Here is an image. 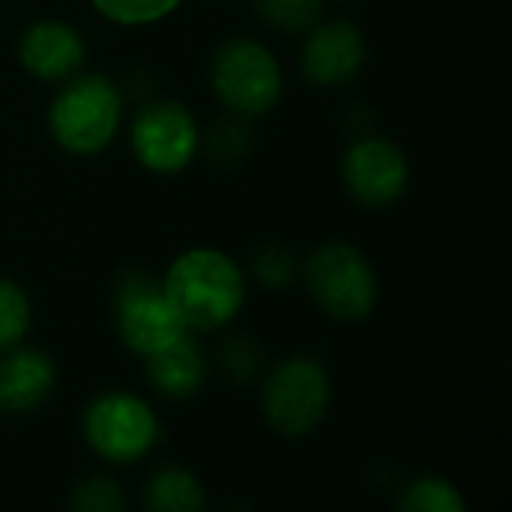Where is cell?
<instances>
[{
	"label": "cell",
	"instance_id": "cell-2",
	"mask_svg": "<svg viewBox=\"0 0 512 512\" xmlns=\"http://www.w3.org/2000/svg\"><path fill=\"white\" fill-rule=\"evenodd\" d=\"M123 114L120 93L99 75L69 81L51 102V135L60 147L78 156L99 153L117 132Z\"/></svg>",
	"mask_w": 512,
	"mask_h": 512
},
{
	"label": "cell",
	"instance_id": "cell-5",
	"mask_svg": "<svg viewBox=\"0 0 512 512\" xmlns=\"http://www.w3.org/2000/svg\"><path fill=\"white\" fill-rule=\"evenodd\" d=\"M330 381L315 360H288L282 363L264 387V417L267 423L288 438L309 435L327 414Z\"/></svg>",
	"mask_w": 512,
	"mask_h": 512
},
{
	"label": "cell",
	"instance_id": "cell-4",
	"mask_svg": "<svg viewBox=\"0 0 512 512\" xmlns=\"http://www.w3.org/2000/svg\"><path fill=\"white\" fill-rule=\"evenodd\" d=\"M213 90L237 114H264L279 99L282 72L261 42L234 39L213 57Z\"/></svg>",
	"mask_w": 512,
	"mask_h": 512
},
{
	"label": "cell",
	"instance_id": "cell-10",
	"mask_svg": "<svg viewBox=\"0 0 512 512\" xmlns=\"http://www.w3.org/2000/svg\"><path fill=\"white\" fill-rule=\"evenodd\" d=\"M366 63V39L348 21H333L306 39L303 48V72L312 84H345L351 81Z\"/></svg>",
	"mask_w": 512,
	"mask_h": 512
},
{
	"label": "cell",
	"instance_id": "cell-12",
	"mask_svg": "<svg viewBox=\"0 0 512 512\" xmlns=\"http://www.w3.org/2000/svg\"><path fill=\"white\" fill-rule=\"evenodd\" d=\"M54 387V366L39 351H12L0 360V411L24 414Z\"/></svg>",
	"mask_w": 512,
	"mask_h": 512
},
{
	"label": "cell",
	"instance_id": "cell-17",
	"mask_svg": "<svg viewBox=\"0 0 512 512\" xmlns=\"http://www.w3.org/2000/svg\"><path fill=\"white\" fill-rule=\"evenodd\" d=\"M27 324H30V303L24 291L15 282L0 279V351L18 345L21 336L27 333Z\"/></svg>",
	"mask_w": 512,
	"mask_h": 512
},
{
	"label": "cell",
	"instance_id": "cell-13",
	"mask_svg": "<svg viewBox=\"0 0 512 512\" xmlns=\"http://www.w3.org/2000/svg\"><path fill=\"white\" fill-rule=\"evenodd\" d=\"M147 363H150L147 366L150 384L168 399H186L204 381V357L189 333L150 354Z\"/></svg>",
	"mask_w": 512,
	"mask_h": 512
},
{
	"label": "cell",
	"instance_id": "cell-3",
	"mask_svg": "<svg viewBox=\"0 0 512 512\" xmlns=\"http://www.w3.org/2000/svg\"><path fill=\"white\" fill-rule=\"evenodd\" d=\"M306 282L318 306L339 321L366 318L378 300V282L369 261L348 243H327L312 252Z\"/></svg>",
	"mask_w": 512,
	"mask_h": 512
},
{
	"label": "cell",
	"instance_id": "cell-20",
	"mask_svg": "<svg viewBox=\"0 0 512 512\" xmlns=\"http://www.w3.org/2000/svg\"><path fill=\"white\" fill-rule=\"evenodd\" d=\"M255 270H258V279L267 282V285H288L291 276H294V261H291V255L285 249L270 246V249H264L258 255Z\"/></svg>",
	"mask_w": 512,
	"mask_h": 512
},
{
	"label": "cell",
	"instance_id": "cell-6",
	"mask_svg": "<svg viewBox=\"0 0 512 512\" xmlns=\"http://www.w3.org/2000/svg\"><path fill=\"white\" fill-rule=\"evenodd\" d=\"M153 411L126 393H108L96 399L84 417V435L90 447L108 462H135L156 441Z\"/></svg>",
	"mask_w": 512,
	"mask_h": 512
},
{
	"label": "cell",
	"instance_id": "cell-18",
	"mask_svg": "<svg viewBox=\"0 0 512 512\" xmlns=\"http://www.w3.org/2000/svg\"><path fill=\"white\" fill-rule=\"evenodd\" d=\"M177 3L180 0H93V6L117 24L156 21V18L168 15L171 9H177Z\"/></svg>",
	"mask_w": 512,
	"mask_h": 512
},
{
	"label": "cell",
	"instance_id": "cell-14",
	"mask_svg": "<svg viewBox=\"0 0 512 512\" xmlns=\"http://www.w3.org/2000/svg\"><path fill=\"white\" fill-rule=\"evenodd\" d=\"M144 501L156 512H195L204 507V489L192 474L165 468L150 480Z\"/></svg>",
	"mask_w": 512,
	"mask_h": 512
},
{
	"label": "cell",
	"instance_id": "cell-9",
	"mask_svg": "<svg viewBox=\"0 0 512 512\" xmlns=\"http://www.w3.org/2000/svg\"><path fill=\"white\" fill-rule=\"evenodd\" d=\"M345 186L360 204L387 207L408 186V162L387 138H363L345 153Z\"/></svg>",
	"mask_w": 512,
	"mask_h": 512
},
{
	"label": "cell",
	"instance_id": "cell-11",
	"mask_svg": "<svg viewBox=\"0 0 512 512\" xmlns=\"http://www.w3.org/2000/svg\"><path fill=\"white\" fill-rule=\"evenodd\" d=\"M84 60V39L60 21L33 24L21 39V63L42 81L69 78Z\"/></svg>",
	"mask_w": 512,
	"mask_h": 512
},
{
	"label": "cell",
	"instance_id": "cell-19",
	"mask_svg": "<svg viewBox=\"0 0 512 512\" xmlns=\"http://www.w3.org/2000/svg\"><path fill=\"white\" fill-rule=\"evenodd\" d=\"M123 504L120 486L108 477H90L72 492V507L81 512H117L123 510Z\"/></svg>",
	"mask_w": 512,
	"mask_h": 512
},
{
	"label": "cell",
	"instance_id": "cell-7",
	"mask_svg": "<svg viewBox=\"0 0 512 512\" xmlns=\"http://www.w3.org/2000/svg\"><path fill=\"white\" fill-rule=\"evenodd\" d=\"M117 327L123 342L144 357L189 333L165 288L150 276H129L123 282L117 294Z\"/></svg>",
	"mask_w": 512,
	"mask_h": 512
},
{
	"label": "cell",
	"instance_id": "cell-1",
	"mask_svg": "<svg viewBox=\"0 0 512 512\" xmlns=\"http://www.w3.org/2000/svg\"><path fill=\"white\" fill-rule=\"evenodd\" d=\"M162 288L189 330H216L243 306V273L216 249H192L180 255Z\"/></svg>",
	"mask_w": 512,
	"mask_h": 512
},
{
	"label": "cell",
	"instance_id": "cell-8",
	"mask_svg": "<svg viewBox=\"0 0 512 512\" xmlns=\"http://www.w3.org/2000/svg\"><path fill=\"white\" fill-rule=\"evenodd\" d=\"M132 150L144 168L174 174L189 165L198 150V126L177 102H153L132 123Z\"/></svg>",
	"mask_w": 512,
	"mask_h": 512
},
{
	"label": "cell",
	"instance_id": "cell-15",
	"mask_svg": "<svg viewBox=\"0 0 512 512\" xmlns=\"http://www.w3.org/2000/svg\"><path fill=\"white\" fill-rule=\"evenodd\" d=\"M255 9L267 24L297 33L309 30L321 18L324 0H255Z\"/></svg>",
	"mask_w": 512,
	"mask_h": 512
},
{
	"label": "cell",
	"instance_id": "cell-16",
	"mask_svg": "<svg viewBox=\"0 0 512 512\" xmlns=\"http://www.w3.org/2000/svg\"><path fill=\"white\" fill-rule=\"evenodd\" d=\"M402 510L408 512H462L465 501L462 495L438 477H426L420 483H414L408 489V495L402 498Z\"/></svg>",
	"mask_w": 512,
	"mask_h": 512
}]
</instances>
